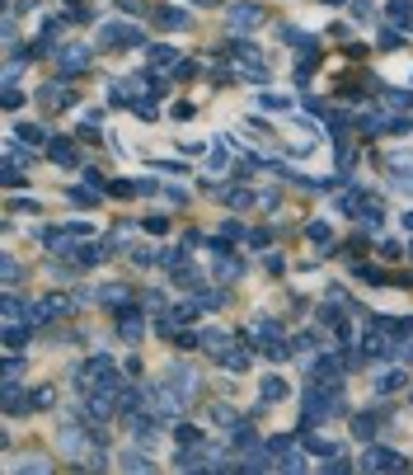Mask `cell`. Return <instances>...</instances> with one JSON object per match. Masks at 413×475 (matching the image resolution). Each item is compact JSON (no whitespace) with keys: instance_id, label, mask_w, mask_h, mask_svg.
<instances>
[{"instance_id":"19","label":"cell","mask_w":413,"mask_h":475,"mask_svg":"<svg viewBox=\"0 0 413 475\" xmlns=\"http://www.w3.org/2000/svg\"><path fill=\"white\" fill-rule=\"evenodd\" d=\"M146 66H179V52H174V47H160V43H151L146 47Z\"/></svg>"},{"instance_id":"52","label":"cell","mask_w":413,"mask_h":475,"mask_svg":"<svg viewBox=\"0 0 413 475\" xmlns=\"http://www.w3.org/2000/svg\"><path fill=\"white\" fill-rule=\"evenodd\" d=\"M5 283H10V287L19 283V264H14V259H5Z\"/></svg>"},{"instance_id":"30","label":"cell","mask_w":413,"mask_h":475,"mask_svg":"<svg viewBox=\"0 0 413 475\" xmlns=\"http://www.w3.org/2000/svg\"><path fill=\"white\" fill-rule=\"evenodd\" d=\"M225 146H230V141H225ZM225 146L216 141L212 156H207V170H212V174H216V170H230V151H225Z\"/></svg>"},{"instance_id":"40","label":"cell","mask_w":413,"mask_h":475,"mask_svg":"<svg viewBox=\"0 0 413 475\" xmlns=\"http://www.w3.org/2000/svg\"><path fill=\"white\" fill-rule=\"evenodd\" d=\"M141 231H151V236H165V231H169V216H146Z\"/></svg>"},{"instance_id":"11","label":"cell","mask_w":413,"mask_h":475,"mask_svg":"<svg viewBox=\"0 0 413 475\" xmlns=\"http://www.w3.org/2000/svg\"><path fill=\"white\" fill-rule=\"evenodd\" d=\"M14 141H19V146H47V141H52V136H47V127L43 123H14Z\"/></svg>"},{"instance_id":"38","label":"cell","mask_w":413,"mask_h":475,"mask_svg":"<svg viewBox=\"0 0 413 475\" xmlns=\"http://www.w3.org/2000/svg\"><path fill=\"white\" fill-rule=\"evenodd\" d=\"M136 193V184H127V179H108V198H132Z\"/></svg>"},{"instance_id":"17","label":"cell","mask_w":413,"mask_h":475,"mask_svg":"<svg viewBox=\"0 0 413 475\" xmlns=\"http://www.w3.org/2000/svg\"><path fill=\"white\" fill-rule=\"evenodd\" d=\"M169 386H174V391H193V386H198V372H193L188 362H174V367H169V376H165Z\"/></svg>"},{"instance_id":"42","label":"cell","mask_w":413,"mask_h":475,"mask_svg":"<svg viewBox=\"0 0 413 475\" xmlns=\"http://www.w3.org/2000/svg\"><path fill=\"white\" fill-rule=\"evenodd\" d=\"M291 349H296V353H310V349H315V334H310V329H301V334L291 339Z\"/></svg>"},{"instance_id":"31","label":"cell","mask_w":413,"mask_h":475,"mask_svg":"<svg viewBox=\"0 0 413 475\" xmlns=\"http://www.w3.org/2000/svg\"><path fill=\"white\" fill-rule=\"evenodd\" d=\"M385 104L394 114H404V109H413V90H385Z\"/></svg>"},{"instance_id":"56","label":"cell","mask_w":413,"mask_h":475,"mask_svg":"<svg viewBox=\"0 0 413 475\" xmlns=\"http://www.w3.org/2000/svg\"><path fill=\"white\" fill-rule=\"evenodd\" d=\"M409 259H413V240H409Z\"/></svg>"},{"instance_id":"44","label":"cell","mask_w":413,"mask_h":475,"mask_svg":"<svg viewBox=\"0 0 413 475\" xmlns=\"http://www.w3.org/2000/svg\"><path fill=\"white\" fill-rule=\"evenodd\" d=\"M324 301H343V306H347V292H343V283H329V287H324Z\"/></svg>"},{"instance_id":"45","label":"cell","mask_w":413,"mask_h":475,"mask_svg":"<svg viewBox=\"0 0 413 475\" xmlns=\"http://www.w3.org/2000/svg\"><path fill=\"white\" fill-rule=\"evenodd\" d=\"M174 76H179V80H193V76H198V61H183V57H179V66H174Z\"/></svg>"},{"instance_id":"48","label":"cell","mask_w":413,"mask_h":475,"mask_svg":"<svg viewBox=\"0 0 413 475\" xmlns=\"http://www.w3.org/2000/svg\"><path fill=\"white\" fill-rule=\"evenodd\" d=\"M136 193H146V198H155V193H160V179H136Z\"/></svg>"},{"instance_id":"53","label":"cell","mask_w":413,"mask_h":475,"mask_svg":"<svg viewBox=\"0 0 413 475\" xmlns=\"http://www.w3.org/2000/svg\"><path fill=\"white\" fill-rule=\"evenodd\" d=\"M399 226H404V231H413V212H399Z\"/></svg>"},{"instance_id":"5","label":"cell","mask_w":413,"mask_h":475,"mask_svg":"<svg viewBox=\"0 0 413 475\" xmlns=\"http://www.w3.org/2000/svg\"><path fill=\"white\" fill-rule=\"evenodd\" d=\"M47 156H52V165H61V170H76L80 165V146L71 136H52V141H47Z\"/></svg>"},{"instance_id":"3","label":"cell","mask_w":413,"mask_h":475,"mask_svg":"<svg viewBox=\"0 0 413 475\" xmlns=\"http://www.w3.org/2000/svg\"><path fill=\"white\" fill-rule=\"evenodd\" d=\"M90 47L85 43H66V47H56V76L61 80H71V76H85L90 71Z\"/></svg>"},{"instance_id":"54","label":"cell","mask_w":413,"mask_h":475,"mask_svg":"<svg viewBox=\"0 0 413 475\" xmlns=\"http://www.w3.org/2000/svg\"><path fill=\"white\" fill-rule=\"evenodd\" d=\"M193 5H198V10H212V5H221V0H193Z\"/></svg>"},{"instance_id":"2","label":"cell","mask_w":413,"mask_h":475,"mask_svg":"<svg viewBox=\"0 0 413 475\" xmlns=\"http://www.w3.org/2000/svg\"><path fill=\"white\" fill-rule=\"evenodd\" d=\"M263 452H268V461H272V466H282V471H305L301 447H296V438H287V433L268 438V442H263Z\"/></svg>"},{"instance_id":"13","label":"cell","mask_w":413,"mask_h":475,"mask_svg":"<svg viewBox=\"0 0 413 475\" xmlns=\"http://www.w3.org/2000/svg\"><path fill=\"white\" fill-rule=\"evenodd\" d=\"M216 278H221V283H240V273H245V264L235 259V249H225V254H216Z\"/></svg>"},{"instance_id":"50","label":"cell","mask_w":413,"mask_h":475,"mask_svg":"<svg viewBox=\"0 0 413 475\" xmlns=\"http://www.w3.org/2000/svg\"><path fill=\"white\" fill-rule=\"evenodd\" d=\"M193 114H198V109H193V104H174V118H179V123H188Z\"/></svg>"},{"instance_id":"51","label":"cell","mask_w":413,"mask_h":475,"mask_svg":"<svg viewBox=\"0 0 413 475\" xmlns=\"http://www.w3.org/2000/svg\"><path fill=\"white\" fill-rule=\"evenodd\" d=\"M258 203H263V207H277L282 198H277V189H263V193H258Z\"/></svg>"},{"instance_id":"49","label":"cell","mask_w":413,"mask_h":475,"mask_svg":"<svg viewBox=\"0 0 413 475\" xmlns=\"http://www.w3.org/2000/svg\"><path fill=\"white\" fill-rule=\"evenodd\" d=\"M263 269H268V273H282V269H287V259H282V254H268V259H263Z\"/></svg>"},{"instance_id":"27","label":"cell","mask_w":413,"mask_h":475,"mask_svg":"<svg viewBox=\"0 0 413 475\" xmlns=\"http://www.w3.org/2000/svg\"><path fill=\"white\" fill-rule=\"evenodd\" d=\"M352 273H357V283H371V287H385V283H390V273L376 269V264H357Z\"/></svg>"},{"instance_id":"12","label":"cell","mask_w":413,"mask_h":475,"mask_svg":"<svg viewBox=\"0 0 413 475\" xmlns=\"http://www.w3.org/2000/svg\"><path fill=\"white\" fill-rule=\"evenodd\" d=\"M301 447L315 452V456H338V442L324 438V433H315V429H301Z\"/></svg>"},{"instance_id":"41","label":"cell","mask_w":413,"mask_h":475,"mask_svg":"<svg viewBox=\"0 0 413 475\" xmlns=\"http://www.w3.org/2000/svg\"><path fill=\"white\" fill-rule=\"evenodd\" d=\"M10 212H43L38 198H10Z\"/></svg>"},{"instance_id":"29","label":"cell","mask_w":413,"mask_h":475,"mask_svg":"<svg viewBox=\"0 0 413 475\" xmlns=\"http://www.w3.org/2000/svg\"><path fill=\"white\" fill-rule=\"evenodd\" d=\"M225 344H230V334H225V329H202V349H207V353H221L225 349Z\"/></svg>"},{"instance_id":"39","label":"cell","mask_w":413,"mask_h":475,"mask_svg":"<svg viewBox=\"0 0 413 475\" xmlns=\"http://www.w3.org/2000/svg\"><path fill=\"white\" fill-rule=\"evenodd\" d=\"M207 414H212V424H235V419H240V414H235L230 405H212V409H207Z\"/></svg>"},{"instance_id":"18","label":"cell","mask_w":413,"mask_h":475,"mask_svg":"<svg viewBox=\"0 0 413 475\" xmlns=\"http://www.w3.org/2000/svg\"><path fill=\"white\" fill-rule=\"evenodd\" d=\"M254 104H258V109H268V114H287V109H296V99H291V94H277V90H263Z\"/></svg>"},{"instance_id":"25","label":"cell","mask_w":413,"mask_h":475,"mask_svg":"<svg viewBox=\"0 0 413 475\" xmlns=\"http://www.w3.org/2000/svg\"><path fill=\"white\" fill-rule=\"evenodd\" d=\"M376 249H380V259H385V264H399V259H409V245H404V240H394V236H385Z\"/></svg>"},{"instance_id":"55","label":"cell","mask_w":413,"mask_h":475,"mask_svg":"<svg viewBox=\"0 0 413 475\" xmlns=\"http://www.w3.org/2000/svg\"><path fill=\"white\" fill-rule=\"evenodd\" d=\"M324 5H343V0H324Z\"/></svg>"},{"instance_id":"21","label":"cell","mask_w":413,"mask_h":475,"mask_svg":"<svg viewBox=\"0 0 413 475\" xmlns=\"http://www.w3.org/2000/svg\"><path fill=\"white\" fill-rule=\"evenodd\" d=\"M127 296H132V292H127V283H103L99 292H94V301H103V306L113 311V306H123Z\"/></svg>"},{"instance_id":"6","label":"cell","mask_w":413,"mask_h":475,"mask_svg":"<svg viewBox=\"0 0 413 475\" xmlns=\"http://www.w3.org/2000/svg\"><path fill=\"white\" fill-rule=\"evenodd\" d=\"M38 99H43V109H71V104H76V90H66V80L56 76L38 90Z\"/></svg>"},{"instance_id":"32","label":"cell","mask_w":413,"mask_h":475,"mask_svg":"<svg viewBox=\"0 0 413 475\" xmlns=\"http://www.w3.org/2000/svg\"><path fill=\"white\" fill-rule=\"evenodd\" d=\"M43 475V471H52V466H47V456H24V461L19 466H14V475Z\"/></svg>"},{"instance_id":"9","label":"cell","mask_w":413,"mask_h":475,"mask_svg":"<svg viewBox=\"0 0 413 475\" xmlns=\"http://www.w3.org/2000/svg\"><path fill=\"white\" fill-rule=\"evenodd\" d=\"M362 466H367V471H394V466H404V456L390 452V447H367V452H362Z\"/></svg>"},{"instance_id":"36","label":"cell","mask_w":413,"mask_h":475,"mask_svg":"<svg viewBox=\"0 0 413 475\" xmlns=\"http://www.w3.org/2000/svg\"><path fill=\"white\" fill-rule=\"evenodd\" d=\"M5 109H10V114L24 109V90H19V85H5Z\"/></svg>"},{"instance_id":"22","label":"cell","mask_w":413,"mask_h":475,"mask_svg":"<svg viewBox=\"0 0 413 475\" xmlns=\"http://www.w3.org/2000/svg\"><path fill=\"white\" fill-rule=\"evenodd\" d=\"M230 447H240V452H263V442H258V433L249 429V424H240V429L230 433Z\"/></svg>"},{"instance_id":"14","label":"cell","mask_w":413,"mask_h":475,"mask_svg":"<svg viewBox=\"0 0 413 475\" xmlns=\"http://www.w3.org/2000/svg\"><path fill=\"white\" fill-rule=\"evenodd\" d=\"M399 386H409V376H404V367H390V372H380L376 381H371V391H376V396H394Z\"/></svg>"},{"instance_id":"43","label":"cell","mask_w":413,"mask_h":475,"mask_svg":"<svg viewBox=\"0 0 413 475\" xmlns=\"http://www.w3.org/2000/svg\"><path fill=\"white\" fill-rule=\"evenodd\" d=\"M352 14H357V19H376V5H371V0H352Z\"/></svg>"},{"instance_id":"26","label":"cell","mask_w":413,"mask_h":475,"mask_svg":"<svg viewBox=\"0 0 413 475\" xmlns=\"http://www.w3.org/2000/svg\"><path fill=\"white\" fill-rule=\"evenodd\" d=\"M254 339H263V344L282 339V325H277L272 316H254Z\"/></svg>"},{"instance_id":"34","label":"cell","mask_w":413,"mask_h":475,"mask_svg":"<svg viewBox=\"0 0 413 475\" xmlns=\"http://www.w3.org/2000/svg\"><path fill=\"white\" fill-rule=\"evenodd\" d=\"M123 466H127V471H151V456L136 447V452H127V456H123Z\"/></svg>"},{"instance_id":"10","label":"cell","mask_w":413,"mask_h":475,"mask_svg":"<svg viewBox=\"0 0 413 475\" xmlns=\"http://www.w3.org/2000/svg\"><path fill=\"white\" fill-rule=\"evenodd\" d=\"M249 362H254V353H249V349H221V353H216V367H225L230 376L249 372Z\"/></svg>"},{"instance_id":"1","label":"cell","mask_w":413,"mask_h":475,"mask_svg":"<svg viewBox=\"0 0 413 475\" xmlns=\"http://www.w3.org/2000/svg\"><path fill=\"white\" fill-rule=\"evenodd\" d=\"M99 47H151V43H146V29H141V24L108 19V24L99 29Z\"/></svg>"},{"instance_id":"33","label":"cell","mask_w":413,"mask_h":475,"mask_svg":"<svg viewBox=\"0 0 413 475\" xmlns=\"http://www.w3.org/2000/svg\"><path fill=\"white\" fill-rule=\"evenodd\" d=\"M291 76H296V85H310V76H315V57H301L296 66H291Z\"/></svg>"},{"instance_id":"46","label":"cell","mask_w":413,"mask_h":475,"mask_svg":"<svg viewBox=\"0 0 413 475\" xmlns=\"http://www.w3.org/2000/svg\"><path fill=\"white\" fill-rule=\"evenodd\" d=\"M151 165H155V170H165V174H188L179 160H151Z\"/></svg>"},{"instance_id":"37","label":"cell","mask_w":413,"mask_h":475,"mask_svg":"<svg viewBox=\"0 0 413 475\" xmlns=\"http://www.w3.org/2000/svg\"><path fill=\"white\" fill-rule=\"evenodd\" d=\"M301 104L310 109L315 118H334V114H329V104H324V99H315V94H301Z\"/></svg>"},{"instance_id":"4","label":"cell","mask_w":413,"mask_h":475,"mask_svg":"<svg viewBox=\"0 0 413 475\" xmlns=\"http://www.w3.org/2000/svg\"><path fill=\"white\" fill-rule=\"evenodd\" d=\"M225 24H230L235 34H249V29H258V24H263V5H258V0H240V5H230V10H225Z\"/></svg>"},{"instance_id":"47","label":"cell","mask_w":413,"mask_h":475,"mask_svg":"<svg viewBox=\"0 0 413 475\" xmlns=\"http://www.w3.org/2000/svg\"><path fill=\"white\" fill-rule=\"evenodd\" d=\"M221 236L225 240H240V236H245V226H240V221H221Z\"/></svg>"},{"instance_id":"20","label":"cell","mask_w":413,"mask_h":475,"mask_svg":"<svg viewBox=\"0 0 413 475\" xmlns=\"http://www.w3.org/2000/svg\"><path fill=\"white\" fill-rule=\"evenodd\" d=\"M174 442H179V447H207V438H202V429L198 424H174Z\"/></svg>"},{"instance_id":"7","label":"cell","mask_w":413,"mask_h":475,"mask_svg":"<svg viewBox=\"0 0 413 475\" xmlns=\"http://www.w3.org/2000/svg\"><path fill=\"white\" fill-rule=\"evenodd\" d=\"M155 24L165 29V34H183V29H193V10H179V5H160V10H155Z\"/></svg>"},{"instance_id":"35","label":"cell","mask_w":413,"mask_h":475,"mask_svg":"<svg viewBox=\"0 0 413 475\" xmlns=\"http://www.w3.org/2000/svg\"><path fill=\"white\" fill-rule=\"evenodd\" d=\"M376 43L385 47V52H390V47H399V43H404V34H399V29H380V34H376Z\"/></svg>"},{"instance_id":"24","label":"cell","mask_w":413,"mask_h":475,"mask_svg":"<svg viewBox=\"0 0 413 475\" xmlns=\"http://www.w3.org/2000/svg\"><path fill=\"white\" fill-rule=\"evenodd\" d=\"M385 14H390V19L399 24L404 34L413 29V0H390V5H385Z\"/></svg>"},{"instance_id":"28","label":"cell","mask_w":413,"mask_h":475,"mask_svg":"<svg viewBox=\"0 0 413 475\" xmlns=\"http://www.w3.org/2000/svg\"><path fill=\"white\" fill-rule=\"evenodd\" d=\"M305 240H310V245H324V254H329V240H334V226H329V221H310V226H305Z\"/></svg>"},{"instance_id":"8","label":"cell","mask_w":413,"mask_h":475,"mask_svg":"<svg viewBox=\"0 0 413 475\" xmlns=\"http://www.w3.org/2000/svg\"><path fill=\"white\" fill-rule=\"evenodd\" d=\"M390 414V409H362V414H352V438L357 442H371L376 438V424Z\"/></svg>"},{"instance_id":"23","label":"cell","mask_w":413,"mask_h":475,"mask_svg":"<svg viewBox=\"0 0 413 475\" xmlns=\"http://www.w3.org/2000/svg\"><path fill=\"white\" fill-rule=\"evenodd\" d=\"M99 198H103V193L90 189V184H76V189H66V203H71V207H94Z\"/></svg>"},{"instance_id":"15","label":"cell","mask_w":413,"mask_h":475,"mask_svg":"<svg viewBox=\"0 0 413 475\" xmlns=\"http://www.w3.org/2000/svg\"><path fill=\"white\" fill-rule=\"evenodd\" d=\"M258 400H268V405H282V400H287V381H282L277 372H268L263 381H258Z\"/></svg>"},{"instance_id":"16","label":"cell","mask_w":413,"mask_h":475,"mask_svg":"<svg viewBox=\"0 0 413 475\" xmlns=\"http://www.w3.org/2000/svg\"><path fill=\"white\" fill-rule=\"evenodd\" d=\"M357 221H362V226H367V231H380V226H385V207H380L376 198H371V193H367V203H362Z\"/></svg>"}]
</instances>
